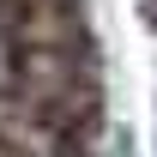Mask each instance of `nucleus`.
Segmentation results:
<instances>
[{
	"label": "nucleus",
	"mask_w": 157,
	"mask_h": 157,
	"mask_svg": "<svg viewBox=\"0 0 157 157\" xmlns=\"http://www.w3.org/2000/svg\"><path fill=\"white\" fill-rule=\"evenodd\" d=\"M151 24H157V0H151Z\"/></svg>",
	"instance_id": "f257e3e1"
}]
</instances>
